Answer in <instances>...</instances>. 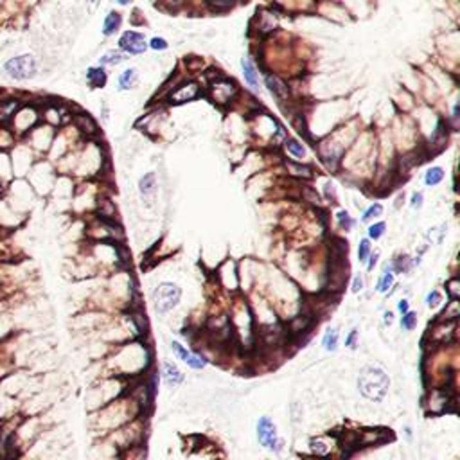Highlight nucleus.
I'll return each instance as SVG.
<instances>
[{
    "label": "nucleus",
    "mask_w": 460,
    "mask_h": 460,
    "mask_svg": "<svg viewBox=\"0 0 460 460\" xmlns=\"http://www.w3.org/2000/svg\"><path fill=\"white\" fill-rule=\"evenodd\" d=\"M388 385H390L388 376L381 369H377V367H365L361 371L360 377H358L360 392L371 401L383 399L386 390H388Z\"/></svg>",
    "instance_id": "1"
},
{
    "label": "nucleus",
    "mask_w": 460,
    "mask_h": 460,
    "mask_svg": "<svg viewBox=\"0 0 460 460\" xmlns=\"http://www.w3.org/2000/svg\"><path fill=\"white\" fill-rule=\"evenodd\" d=\"M180 295H182L180 288L176 284H173V282H162V284H159L157 290L153 292V302L157 311L159 313L171 311L178 304Z\"/></svg>",
    "instance_id": "2"
},
{
    "label": "nucleus",
    "mask_w": 460,
    "mask_h": 460,
    "mask_svg": "<svg viewBox=\"0 0 460 460\" xmlns=\"http://www.w3.org/2000/svg\"><path fill=\"white\" fill-rule=\"evenodd\" d=\"M4 70L13 80H29L36 74V60L31 54L16 56L5 61Z\"/></svg>",
    "instance_id": "3"
},
{
    "label": "nucleus",
    "mask_w": 460,
    "mask_h": 460,
    "mask_svg": "<svg viewBox=\"0 0 460 460\" xmlns=\"http://www.w3.org/2000/svg\"><path fill=\"white\" fill-rule=\"evenodd\" d=\"M257 437H259V442H261L264 448H268V450H273V451L281 450V442H279V437H277V431H275V426H273V422L268 419V417H262V419H259V422H257Z\"/></svg>",
    "instance_id": "4"
},
{
    "label": "nucleus",
    "mask_w": 460,
    "mask_h": 460,
    "mask_svg": "<svg viewBox=\"0 0 460 460\" xmlns=\"http://www.w3.org/2000/svg\"><path fill=\"white\" fill-rule=\"evenodd\" d=\"M119 45H121V49L129 52V54H140V52H144V50L148 49V43L144 40V36L139 35V33H135V31L124 33V35L121 36Z\"/></svg>",
    "instance_id": "5"
},
{
    "label": "nucleus",
    "mask_w": 460,
    "mask_h": 460,
    "mask_svg": "<svg viewBox=\"0 0 460 460\" xmlns=\"http://www.w3.org/2000/svg\"><path fill=\"white\" fill-rule=\"evenodd\" d=\"M171 349H173L174 354H176L180 360H183L189 367H193V369H203L205 363H207L202 356H196V354H193V352H189L187 349H183L178 341H173V343H171Z\"/></svg>",
    "instance_id": "6"
},
{
    "label": "nucleus",
    "mask_w": 460,
    "mask_h": 460,
    "mask_svg": "<svg viewBox=\"0 0 460 460\" xmlns=\"http://www.w3.org/2000/svg\"><path fill=\"white\" fill-rule=\"evenodd\" d=\"M198 95H200L198 84L187 83V84H183V86H180L176 92L171 94V101H173V103H185V101H191V99H194V97H198Z\"/></svg>",
    "instance_id": "7"
},
{
    "label": "nucleus",
    "mask_w": 460,
    "mask_h": 460,
    "mask_svg": "<svg viewBox=\"0 0 460 460\" xmlns=\"http://www.w3.org/2000/svg\"><path fill=\"white\" fill-rule=\"evenodd\" d=\"M266 84L268 88H270V92H272L277 99H286L288 97V86L284 83H282L279 78H275V76H266Z\"/></svg>",
    "instance_id": "8"
},
{
    "label": "nucleus",
    "mask_w": 460,
    "mask_h": 460,
    "mask_svg": "<svg viewBox=\"0 0 460 460\" xmlns=\"http://www.w3.org/2000/svg\"><path fill=\"white\" fill-rule=\"evenodd\" d=\"M162 372H164V379H166L167 385H178V383H182L183 374L178 371V367L173 365V363H164Z\"/></svg>",
    "instance_id": "9"
},
{
    "label": "nucleus",
    "mask_w": 460,
    "mask_h": 460,
    "mask_svg": "<svg viewBox=\"0 0 460 460\" xmlns=\"http://www.w3.org/2000/svg\"><path fill=\"white\" fill-rule=\"evenodd\" d=\"M241 67H243V74H245V80L250 83V86H252V88L257 90L259 88L257 72H255V67L252 65V61H250V60H243L241 61Z\"/></svg>",
    "instance_id": "10"
},
{
    "label": "nucleus",
    "mask_w": 460,
    "mask_h": 460,
    "mask_svg": "<svg viewBox=\"0 0 460 460\" xmlns=\"http://www.w3.org/2000/svg\"><path fill=\"white\" fill-rule=\"evenodd\" d=\"M88 81L92 86L95 88H101L106 83V74H104L103 69H90L88 70Z\"/></svg>",
    "instance_id": "11"
},
{
    "label": "nucleus",
    "mask_w": 460,
    "mask_h": 460,
    "mask_svg": "<svg viewBox=\"0 0 460 460\" xmlns=\"http://www.w3.org/2000/svg\"><path fill=\"white\" fill-rule=\"evenodd\" d=\"M140 193L142 196H153L155 194V174L149 173L140 180Z\"/></svg>",
    "instance_id": "12"
},
{
    "label": "nucleus",
    "mask_w": 460,
    "mask_h": 460,
    "mask_svg": "<svg viewBox=\"0 0 460 460\" xmlns=\"http://www.w3.org/2000/svg\"><path fill=\"white\" fill-rule=\"evenodd\" d=\"M121 25V16L117 13H110L104 20V35H114L115 31L119 29Z\"/></svg>",
    "instance_id": "13"
},
{
    "label": "nucleus",
    "mask_w": 460,
    "mask_h": 460,
    "mask_svg": "<svg viewBox=\"0 0 460 460\" xmlns=\"http://www.w3.org/2000/svg\"><path fill=\"white\" fill-rule=\"evenodd\" d=\"M135 81H137V70H135V69L124 70L123 74H121V78H119V84H121V88H123V90L131 88V84H133Z\"/></svg>",
    "instance_id": "14"
},
{
    "label": "nucleus",
    "mask_w": 460,
    "mask_h": 460,
    "mask_svg": "<svg viewBox=\"0 0 460 460\" xmlns=\"http://www.w3.org/2000/svg\"><path fill=\"white\" fill-rule=\"evenodd\" d=\"M338 345V333L336 329H329V331L324 335V347L327 351H335Z\"/></svg>",
    "instance_id": "15"
},
{
    "label": "nucleus",
    "mask_w": 460,
    "mask_h": 460,
    "mask_svg": "<svg viewBox=\"0 0 460 460\" xmlns=\"http://www.w3.org/2000/svg\"><path fill=\"white\" fill-rule=\"evenodd\" d=\"M444 178V171L440 167H431L428 173H426V183L428 185H437V183L440 182V180Z\"/></svg>",
    "instance_id": "16"
},
{
    "label": "nucleus",
    "mask_w": 460,
    "mask_h": 460,
    "mask_svg": "<svg viewBox=\"0 0 460 460\" xmlns=\"http://www.w3.org/2000/svg\"><path fill=\"white\" fill-rule=\"evenodd\" d=\"M124 60H126V58H124L123 52H115V50H112V52H108L106 56L101 58V63L103 65H119V63H123Z\"/></svg>",
    "instance_id": "17"
},
{
    "label": "nucleus",
    "mask_w": 460,
    "mask_h": 460,
    "mask_svg": "<svg viewBox=\"0 0 460 460\" xmlns=\"http://www.w3.org/2000/svg\"><path fill=\"white\" fill-rule=\"evenodd\" d=\"M286 148H288V151H290V153L295 155V157H298V159H302V157L306 155V149H304V146H302V144H298L297 140H288Z\"/></svg>",
    "instance_id": "18"
},
{
    "label": "nucleus",
    "mask_w": 460,
    "mask_h": 460,
    "mask_svg": "<svg viewBox=\"0 0 460 460\" xmlns=\"http://www.w3.org/2000/svg\"><path fill=\"white\" fill-rule=\"evenodd\" d=\"M369 252H371V243H369V239H363V241L360 243V250H358V257H360L361 262L367 261Z\"/></svg>",
    "instance_id": "19"
},
{
    "label": "nucleus",
    "mask_w": 460,
    "mask_h": 460,
    "mask_svg": "<svg viewBox=\"0 0 460 460\" xmlns=\"http://www.w3.org/2000/svg\"><path fill=\"white\" fill-rule=\"evenodd\" d=\"M78 124H80L84 131H95V124H94V121L90 119L88 115H81V117H78Z\"/></svg>",
    "instance_id": "20"
},
{
    "label": "nucleus",
    "mask_w": 460,
    "mask_h": 460,
    "mask_svg": "<svg viewBox=\"0 0 460 460\" xmlns=\"http://www.w3.org/2000/svg\"><path fill=\"white\" fill-rule=\"evenodd\" d=\"M392 282H394L392 273H385V275H383V279L379 281V284H377V290H379L381 293L388 292V290H390V286H392Z\"/></svg>",
    "instance_id": "21"
},
{
    "label": "nucleus",
    "mask_w": 460,
    "mask_h": 460,
    "mask_svg": "<svg viewBox=\"0 0 460 460\" xmlns=\"http://www.w3.org/2000/svg\"><path fill=\"white\" fill-rule=\"evenodd\" d=\"M401 324H403V327L405 329H414L416 327V324H417V315H414V313H406L405 317H403V320H401Z\"/></svg>",
    "instance_id": "22"
},
{
    "label": "nucleus",
    "mask_w": 460,
    "mask_h": 460,
    "mask_svg": "<svg viewBox=\"0 0 460 460\" xmlns=\"http://www.w3.org/2000/svg\"><path fill=\"white\" fill-rule=\"evenodd\" d=\"M381 212H383V207H381L379 203H376V205H372V207L363 214V221H369V219L376 218V216H379Z\"/></svg>",
    "instance_id": "23"
},
{
    "label": "nucleus",
    "mask_w": 460,
    "mask_h": 460,
    "mask_svg": "<svg viewBox=\"0 0 460 460\" xmlns=\"http://www.w3.org/2000/svg\"><path fill=\"white\" fill-rule=\"evenodd\" d=\"M383 232H385V223H376V225H372V227L369 228V236H371L372 239L381 238Z\"/></svg>",
    "instance_id": "24"
},
{
    "label": "nucleus",
    "mask_w": 460,
    "mask_h": 460,
    "mask_svg": "<svg viewBox=\"0 0 460 460\" xmlns=\"http://www.w3.org/2000/svg\"><path fill=\"white\" fill-rule=\"evenodd\" d=\"M151 47H153L155 50H164L167 47V43H166L164 38H153V40H151Z\"/></svg>",
    "instance_id": "25"
},
{
    "label": "nucleus",
    "mask_w": 460,
    "mask_h": 460,
    "mask_svg": "<svg viewBox=\"0 0 460 460\" xmlns=\"http://www.w3.org/2000/svg\"><path fill=\"white\" fill-rule=\"evenodd\" d=\"M338 219H340V225H341V227L349 228V227L352 225L351 218H349V214H347V212H340V214H338Z\"/></svg>",
    "instance_id": "26"
},
{
    "label": "nucleus",
    "mask_w": 460,
    "mask_h": 460,
    "mask_svg": "<svg viewBox=\"0 0 460 460\" xmlns=\"http://www.w3.org/2000/svg\"><path fill=\"white\" fill-rule=\"evenodd\" d=\"M439 302H440L439 292H433V293H430V295H428V304H430V307H431V306H437Z\"/></svg>",
    "instance_id": "27"
},
{
    "label": "nucleus",
    "mask_w": 460,
    "mask_h": 460,
    "mask_svg": "<svg viewBox=\"0 0 460 460\" xmlns=\"http://www.w3.org/2000/svg\"><path fill=\"white\" fill-rule=\"evenodd\" d=\"M422 205V194L417 193L414 194V198H412V207H420Z\"/></svg>",
    "instance_id": "28"
},
{
    "label": "nucleus",
    "mask_w": 460,
    "mask_h": 460,
    "mask_svg": "<svg viewBox=\"0 0 460 460\" xmlns=\"http://www.w3.org/2000/svg\"><path fill=\"white\" fill-rule=\"evenodd\" d=\"M361 288H363V281H361V277H356L354 279V284H352V292L354 293L361 292Z\"/></svg>",
    "instance_id": "29"
},
{
    "label": "nucleus",
    "mask_w": 460,
    "mask_h": 460,
    "mask_svg": "<svg viewBox=\"0 0 460 460\" xmlns=\"http://www.w3.org/2000/svg\"><path fill=\"white\" fill-rule=\"evenodd\" d=\"M399 311H403V313L408 311V302H406V300H401L399 302Z\"/></svg>",
    "instance_id": "30"
},
{
    "label": "nucleus",
    "mask_w": 460,
    "mask_h": 460,
    "mask_svg": "<svg viewBox=\"0 0 460 460\" xmlns=\"http://www.w3.org/2000/svg\"><path fill=\"white\" fill-rule=\"evenodd\" d=\"M377 255H379V253H377V252L374 253V255H372V261L369 262V268H372V266H374V264H376V259H377Z\"/></svg>",
    "instance_id": "31"
},
{
    "label": "nucleus",
    "mask_w": 460,
    "mask_h": 460,
    "mask_svg": "<svg viewBox=\"0 0 460 460\" xmlns=\"http://www.w3.org/2000/svg\"><path fill=\"white\" fill-rule=\"evenodd\" d=\"M385 317H386V318H385V320H386V324H392V313H386Z\"/></svg>",
    "instance_id": "32"
},
{
    "label": "nucleus",
    "mask_w": 460,
    "mask_h": 460,
    "mask_svg": "<svg viewBox=\"0 0 460 460\" xmlns=\"http://www.w3.org/2000/svg\"><path fill=\"white\" fill-rule=\"evenodd\" d=\"M2 193H4V183H2V180H0V196H2Z\"/></svg>",
    "instance_id": "33"
}]
</instances>
